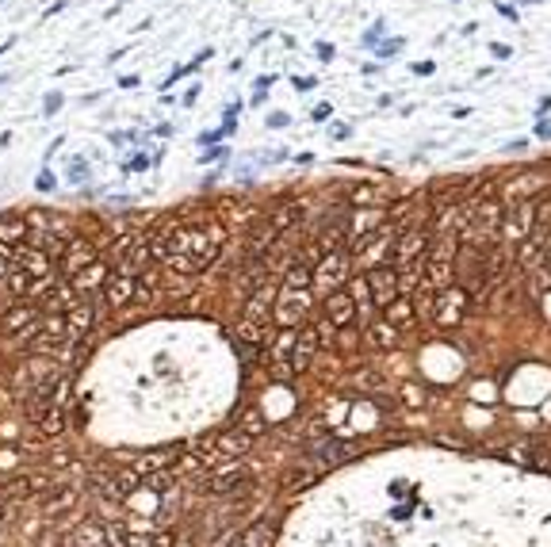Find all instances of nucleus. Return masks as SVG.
<instances>
[{
    "mask_svg": "<svg viewBox=\"0 0 551 547\" xmlns=\"http://www.w3.org/2000/svg\"><path fill=\"white\" fill-rule=\"evenodd\" d=\"M348 268H353L348 249L329 253V257H322L315 264V283H310V291H322V295H329V291H341V283L348 280Z\"/></svg>",
    "mask_w": 551,
    "mask_h": 547,
    "instance_id": "obj_1",
    "label": "nucleus"
},
{
    "mask_svg": "<svg viewBox=\"0 0 551 547\" xmlns=\"http://www.w3.org/2000/svg\"><path fill=\"white\" fill-rule=\"evenodd\" d=\"M310 299H315V291H284L276 295V306H272V318L284 325V330H296V325L306 322V310H310Z\"/></svg>",
    "mask_w": 551,
    "mask_h": 547,
    "instance_id": "obj_2",
    "label": "nucleus"
},
{
    "mask_svg": "<svg viewBox=\"0 0 551 547\" xmlns=\"http://www.w3.org/2000/svg\"><path fill=\"white\" fill-rule=\"evenodd\" d=\"M253 490V475L242 463H218L211 479H204V494H245Z\"/></svg>",
    "mask_w": 551,
    "mask_h": 547,
    "instance_id": "obj_3",
    "label": "nucleus"
},
{
    "mask_svg": "<svg viewBox=\"0 0 551 547\" xmlns=\"http://www.w3.org/2000/svg\"><path fill=\"white\" fill-rule=\"evenodd\" d=\"M135 291H138V272H131L126 264L115 268L112 280H107V287H104L107 310H126V306H135Z\"/></svg>",
    "mask_w": 551,
    "mask_h": 547,
    "instance_id": "obj_4",
    "label": "nucleus"
},
{
    "mask_svg": "<svg viewBox=\"0 0 551 547\" xmlns=\"http://www.w3.org/2000/svg\"><path fill=\"white\" fill-rule=\"evenodd\" d=\"M532 230H536V207H532V199H525V204H517V207H513V211L502 218V238H506L509 245L525 242Z\"/></svg>",
    "mask_w": 551,
    "mask_h": 547,
    "instance_id": "obj_5",
    "label": "nucleus"
},
{
    "mask_svg": "<svg viewBox=\"0 0 551 547\" xmlns=\"http://www.w3.org/2000/svg\"><path fill=\"white\" fill-rule=\"evenodd\" d=\"M345 223H348V253H353L360 242H367L383 223H387V214H383L379 207H364V211H353V214H348Z\"/></svg>",
    "mask_w": 551,
    "mask_h": 547,
    "instance_id": "obj_6",
    "label": "nucleus"
},
{
    "mask_svg": "<svg viewBox=\"0 0 551 547\" xmlns=\"http://www.w3.org/2000/svg\"><path fill=\"white\" fill-rule=\"evenodd\" d=\"M367 291H372V303L383 310L387 303L398 299V268H387V264H379V268H367Z\"/></svg>",
    "mask_w": 551,
    "mask_h": 547,
    "instance_id": "obj_7",
    "label": "nucleus"
},
{
    "mask_svg": "<svg viewBox=\"0 0 551 547\" xmlns=\"http://www.w3.org/2000/svg\"><path fill=\"white\" fill-rule=\"evenodd\" d=\"M35 325H39V306H31V303H12L5 310V318H0V330H5L8 337H27Z\"/></svg>",
    "mask_w": 551,
    "mask_h": 547,
    "instance_id": "obj_8",
    "label": "nucleus"
},
{
    "mask_svg": "<svg viewBox=\"0 0 551 547\" xmlns=\"http://www.w3.org/2000/svg\"><path fill=\"white\" fill-rule=\"evenodd\" d=\"M107 280H112V268H107V261H92L88 268H81L73 280H65L73 291H77V299H88V295H96V291L107 287Z\"/></svg>",
    "mask_w": 551,
    "mask_h": 547,
    "instance_id": "obj_9",
    "label": "nucleus"
},
{
    "mask_svg": "<svg viewBox=\"0 0 551 547\" xmlns=\"http://www.w3.org/2000/svg\"><path fill=\"white\" fill-rule=\"evenodd\" d=\"M356 303H353V295L348 291H329L326 295V322L334 325V330H353L356 325Z\"/></svg>",
    "mask_w": 551,
    "mask_h": 547,
    "instance_id": "obj_10",
    "label": "nucleus"
},
{
    "mask_svg": "<svg viewBox=\"0 0 551 547\" xmlns=\"http://www.w3.org/2000/svg\"><path fill=\"white\" fill-rule=\"evenodd\" d=\"M322 349V337L315 325H303V330H296V344H291V372H306L310 360L318 356Z\"/></svg>",
    "mask_w": 551,
    "mask_h": 547,
    "instance_id": "obj_11",
    "label": "nucleus"
},
{
    "mask_svg": "<svg viewBox=\"0 0 551 547\" xmlns=\"http://www.w3.org/2000/svg\"><path fill=\"white\" fill-rule=\"evenodd\" d=\"M92 261H96V245H92V242H85V238H77V242H69L65 245V253H62V257H58V268H62V276H77V272L81 268H88Z\"/></svg>",
    "mask_w": 551,
    "mask_h": 547,
    "instance_id": "obj_12",
    "label": "nucleus"
},
{
    "mask_svg": "<svg viewBox=\"0 0 551 547\" xmlns=\"http://www.w3.org/2000/svg\"><path fill=\"white\" fill-rule=\"evenodd\" d=\"M27 238H31V226L24 214H0V253L24 249Z\"/></svg>",
    "mask_w": 551,
    "mask_h": 547,
    "instance_id": "obj_13",
    "label": "nucleus"
},
{
    "mask_svg": "<svg viewBox=\"0 0 551 547\" xmlns=\"http://www.w3.org/2000/svg\"><path fill=\"white\" fill-rule=\"evenodd\" d=\"M464 310H467V291H456V287H448V291H440L436 295V322L440 325H456L459 318H464Z\"/></svg>",
    "mask_w": 551,
    "mask_h": 547,
    "instance_id": "obj_14",
    "label": "nucleus"
},
{
    "mask_svg": "<svg viewBox=\"0 0 551 547\" xmlns=\"http://www.w3.org/2000/svg\"><path fill=\"white\" fill-rule=\"evenodd\" d=\"M77 303H81V299H77V291H73L69 283H54L35 306H39V314H69V310L77 306Z\"/></svg>",
    "mask_w": 551,
    "mask_h": 547,
    "instance_id": "obj_15",
    "label": "nucleus"
},
{
    "mask_svg": "<svg viewBox=\"0 0 551 547\" xmlns=\"http://www.w3.org/2000/svg\"><path fill=\"white\" fill-rule=\"evenodd\" d=\"M276 283L272 280H261L253 291H249V303H245V322H265V314H268V306H276Z\"/></svg>",
    "mask_w": 551,
    "mask_h": 547,
    "instance_id": "obj_16",
    "label": "nucleus"
},
{
    "mask_svg": "<svg viewBox=\"0 0 551 547\" xmlns=\"http://www.w3.org/2000/svg\"><path fill=\"white\" fill-rule=\"evenodd\" d=\"M276 242H280V234L272 230V223H261V226H253V230L245 234V257H253V261L268 257Z\"/></svg>",
    "mask_w": 551,
    "mask_h": 547,
    "instance_id": "obj_17",
    "label": "nucleus"
},
{
    "mask_svg": "<svg viewBox=\"0 0 551 547\" xmlns=\"http://www.w3.org/2000/svg\"><path fill=\"white\" fill-rule=\"evenodd\" d=\"M429 253V230H414V234H406L402 238V245L395 249V264H414V261H421Z\"/></svg>",
    "mask_w": 551,
    "mask_h": 547,
    "instance_id": "obj_18",
    "label": "nucleus"
},
{
    "mask_svg": "<svg viewBox=\"0 0 551 547\" xmlns=\"http://www.w3.org/2000/svg\"><path fill=\"white\" fill-rule=\"evenodd\" d=\"M383 322H387L391 330H410V325L417 322V314H414V303H410V295H398L395 303H387V306H383Z\"/></svg>",
    "mask_w": 551,
    "mask_h": 547,
    "instance_id": "obj_19",
    "label": "nucleus"
},
{
    "mask_svg": "<svg viewBox=\"0 0 551 547\" xmlns=\"http://www.w3.org/2000/svg\"><path fill=\"white\" fill-rule=\"evenodd\" d=\"M92 325H96V306H88V303H77L65 314V330H69V341H81Z\"/></svg>",
    "mask_w": 551,
    "mask_h": 547,
    "instance_id": "obj_20",
    "label": "nucleus"
},
{
    "mask_svg": "<svg viewBox=\"0 0 551 547\" xmlns=\"http://www.w3.org/2000/svg\"><path fill=\"white\" fill-rule=\"evenodd\" d=\"M77 502H81L77 490H58V494H46L43 498V517H50V521L69 517L73 509H77Z\"/></svg>",
    "mask_w": 551,
    "mask_h": 547,
    "instance_id": "obj_21",
    "label": "nucleus"
},
{
    "mask_svg": "<svg viewBox=\"0 0 551 547\" xmlns=\"http://www.w3.org/2000/svg\"><path fill=\"white\" fill-rule=\"evenodd\" d=\"M310 283H315V261H306V257H299L280 280L284 291H310Z\"/></svg>",
    "mask_w": 551,
    "mask_h": 547,
    "instance_id": "obj_22",
    "label": "nucleus"
},
{
    "mask_svg": "<svg viewBox=\"0 0 551 547\" xmlns=\"http://www.w3.org/2000/svg\"><path fill=\"white\" fill-rule=\"evenodd\" d=\"M31 425H35V433H39V436H62L65 433V410L46 406L39 413H31Z\"/></svg>",
    "mask_w": 551,
    "mask_h": 547,
    "instance_id": "obj_23",
    "label": "nucleus"
},
{
    "mask_svg": "<svg viewBox=\"0 0 551 547\" xmlns=\"http://www.w3.org/2000/svg\"><path fill=\"white\" fill-rule=\"evenodd\" d=\"M272 543H276V524L268 521H256L237 536V547H272Z\"/></svg>",
    "mask_w": 551,
    "mask_h": 547,
    "instance_id": "obj_24",
    "label": "nucleus"
},
{
    "mask_svg": "<svg viewBox=\"0 0 551 547\" xmlns=\"http://www.w3.org/2000/svg\"><path fill=\"white\" fill-rule=\"evenodd\" d=\"M69 547H104V528L96 521H81L69 532Z\"/></svg>",
    "mask_w": 551,
    "mask_h": 547,
    "instance_id": "obj_25",
    "label": "nucleus"
},
{
    "mask_svg": "<svg viewBox=\"0 0 551 547\" xmlns=\"http://www.w3.org/2000/svg\"><path fill=\"white\" fill-rule=\"evenodd\" d=\"M5 498H8V502L35 498V475H31V471H20V475H12V479L5 482Z\"/></svg>",
    "mask_w": 551,
    "mask_h": 547,
    "instance_id": "obj_26",
    "label": "nucleus"
},
{
    "mask_svg": "<svg viewBox=\"0 0 551 547\" xmlns=\"http://www.w3.org/2000/svg\"><path fill=\"white\" fill-rule=\"evenodd\" d=\"M547 188H551V180H547L544 173H528V176H517V184L509 188V195H513V199H521V195L528 199V195H536V192H547Z\"/></svg>",
    "mask_w": 551,
    "mask_h": 547,
    "instance_id": "obj_27",
    "label": "nucleus"
},
{
    "mask_svg": "<svg viewBox=\"0 0 551 547\" xmlns=\"http://www.w3.org/2000/svg\"><path fill=\"white\" fill-rule=\"evenodd\" d=\"M395 333L387 322H376V325H364V341L372 344V349H395Z\"/></svg>",
    "mask_w": 551,
    "mask_h": 547,
    "instance_id": "obj_28",
    "label": "nucleus"
},
{
    "mask_svg": "<svg viewBox=\"0 0 551 547\" xmlns=\"http://www.w3.org/2000/svg\"><path fill=\"white\" fill-rule=\"evenodd\" d=\"M138 486H142V475H138L135 467H126V471H115V475H112V482H107V490H112V494H119V498L135 494Z\"/></svg>",
    "mask_w": 551,
    "mask_h": 547,
    "instance_id": "obj_29",
    "label": "nucleus"
},
{
    "mask_svg": "<svg viewBox=\"0 0 551 547\" xmlns=\"http://www.w3.org/2000/svg\"><path fill=\"white\" fill-rule=\"evenodd\" d=\"M299 218H303V207H299V204H291V207H280V211H276V214L268 218V223H272V230H276V234H284V230L296 226Z\"/></svg>",
    "mask_w": 551,
    "mask_h": 547,
    "instance_id": "obj_30",
    "label": "nucleus"
},
{
    "mask_svg": "<svg viewBox=\"0 0 551 547\" xmlns=\"http://www.w3.org/2000/svg\"><path fill=\"white\" fill-rule=\"evenodd\" d=\"M237 433L249 436V441H253V436H261V433H265V417H261V410H245L242 422H237Z\"/></svg>",
    "mask_w": 551,
    "mask_h": 547,
    "instance_id": "obj_31",
    "label": "nucleus"
},
{
    "mask_svg": "<svg viewBox=\"0 0 551 547\" xmlns=\"http://www.w3.org/2000/svg\"><path fill=\"white\" fill-rule=\"evenodd\" d=\"M31 283H35V280L27 276V272H20V268H12V272H8V280H5V287L12 291V295H15V299H24V295H31Z\"/></svg>",
    "mask_w": 551,
    "mask_h": 547,
    "instance_id": "obj_32",
    "label": "nucleus"
},
{
    "mask_svg": "<svg viewBox=\"0 0 551 547\" xmlns=\"http://www.w3.org/2000/svg\"><path fill=\"white\" fill-rule=\"evenodd\" d=\"M39 547H69L65 528H50V532H43V536H39Z\"/></svg>",
    "mask_w": 551,
    "mask_h": 547,
    "instance_id": "obj_33",
    "label": "nucleus"
},
{
    "mask_svg": "<svg viewBox=\"0 0 551 547\" xmlns=\"http://www.w3.org/2000/svg\"><path fill=\"white\" fill-rule=\"evenodd\" d=\"M150 547H176V532L173 528H161V532L150 540Z\"/></svg>",
    "mask_w": 551,
    "mask_h": 547,
    "instance_id": "obj_34",
    "label": "nucleus"
},
{
    "mask_svg": "<svg viewBox=\"0 0 551 547\" xmlns=\"http://www.w3.org/2000/svg\"><path fill=\"white\" fill-rule=\"evenodd\" d=\"M353 199H356V204H367V199H376V188H360Z\"/></svg>",
    "mask_w": 551,
    "mask_h": 547,
    "instance_id": "obj_35",
    "label": "nucleus"
},
{
    "mask_svg": "<svg viewBox=\"0 0 551 547\" xmlns=\"http://www.w3.org/2000/svg\"><path fill=\"white\" fill-rule=\"evenodd\" d=\"M536 134H540V138H551V119H544V123L536 126Z\"/></svg>",
    "mask_w": 551,
    "mask_h": 547,
    "instance_id": "obj_36",
    "label": "nucleus"
},
{
    "mask_svg": "<svg viewBox=\"0 0 551 547\" xmlns=\"http://www.w3.org/2000/svg\"><path fill=\"white\" fill-rule=\"evenodd\" d=\"M126 543H131V547H150V540H142V536H131Z\"/></svg>",
    "mask_w": 551,
    "mask_h": 547,
    "instance_id": "obj_37",
    "label": "nucleus"
},
{
    "mask_svg": "<svg viewBox=\"0 0 551 547\" xmlns=\"http://www.w3.org/2000/svg\"><path fill=\"white\" fill-rule=\"evenodd\" d=\"M8 280V264H5V257H0V283Z\"/></svg>",
    "mask_w": 551,
    "mask_h": 547,
    "instance_id": "obj_38",
    "label": "nucleus"
},
{
    "mask_svg": "<svg viewBox=\"0 0 551 547\" xmlns=\"http://www.w3.org/2000/svg\"><path fill=\"white\" fill-rule=\"evenodd\" d=\"M521 5H536V0H521Z\"/></svg>",
    "mask_w": 551,
    "mask_h": 547,
    "instance_id": "obj_39",
    "label": "nucleus"
},
{
    "mask_svg": "<svg viewBox=\"0 0 551 547\" xmlns=\"http://www.w3.org/2000/svg\"><path fill=\"white\" fill-rule=\"evenodd\" d=\"M230 547H237V543H230Z\"/></svg>",
    "mask_w": 551,
    "mask_h": 547,
    "instance_id": "obj_40",
    "label": "nucleus"
}]
</instances>
